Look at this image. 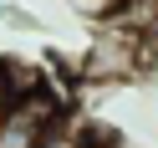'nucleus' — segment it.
Returning a JSON list of instances; mask_svg holds the SVG:
<instances>
[{
	"instance_id": "nucleus-1",
	"label": "nucleus",
	"mask_w": 158,
	"mask_h": 148,
	"mask_svg": "<svg viewBox=\"0 0 158 148\" xmlns=\"http://www.w3.org/2000/svg\"><path fill=\"white\" fill-rule=\"evenodd\" d=\"M143 56H148V31L123 26V21H107L87 41L82 61H77V77L82 82H127V77L143 72Z\"/></svg>"
},
{
	"instance_id": "nucleus-2",
	"label": "nucleus",
	"mask_w": 158,
	"mask_h": 148,
	"mask_svg": "<svg viewBox=\"0 0 158 148\" xmlns=\"http://www.w3.org/2000/svg\"><path fill=\"white\" fill-rule=\"evenodd\" d=\"M123 5H127V0H72V11L87 15V21H97V26L117 21V15H123Z\"/></svg>"
},
{
	"instance_id": "nucleus-3",
	"label": "nucleus",
	"mask_w": 158,
	"mask_h": 148,
	"mask_svg": "<svg viewBox=\"0 0 158 148\" xmlns=\"http://www.w3.org/2000/svg\"><path fill=\"white\" fill-rule=\"evenodd\" d=\"M36 148H72V143H66L61 133H51V138H41V143H36Z\"/></svg>"
},
{
	"instance_id": "nucleus-4",
	"label": "nucleus",
	"mask_w": 158,
	"mask_h": 148,
	"mask_svg": "<svg viewBox=\"0 0 158 148\" xmlns=\"http://www.w3.org/2000/svg\"><path fill=\"white\" fill-rule=\"evenodd\" d=\"M5 107H10V92H5V77H0V123H5Z\"/></svg>"
}]
</instances>
